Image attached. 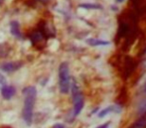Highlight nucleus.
<instances>
[{
    "instance_id": "nucleus-17",
    "label": "nucleus",
    "mask_w": 146,
    "mask_h": 128,
    "mask_svg": "<svg viewBox=\"0 0 146 128\" xmlns=\"http://www.w3.org/2000/svg\"><path fill=\"white\" fill-rule=\"evenodd\" d=\"M141 92H142L143 94H146V82H144V84L142 86V88H141Z\"/></svg>"
},
{
    "instance_id": "nucleus-18",
    "label": "nucleus",
    "mask_w": 146,
    "mask_h": 128,
    "mask_svg": "<svg viewBox=\"0 0 146 128\" xmlns=\"http://www.w3.org/2000/svg\"><path fill=\"white\" fill-rule=\"evenodd\" d=\"M5 82V78H4V77H2L1 75H0V84H4Z\"/></svg>"
},
{
    "instance_id": "nucleus-20",
    "label": "nucleus",
    "mask_w": 146,
    "mask_h": 128,
    "mask_svg": "<svg viewBox=\"0 0 146 128\" xmlns=\"http://www.w3.org/2000/svg\"><path fill=\"white\" fill-rule=\"evenodd\" d=\"M38 1H40V2H42V3H48L49 1H50V0H38Z\"/></svg>"
},
{
    "instance_id": "nucleus-6",
    "label": "nucleus",
    "mask_w": 146,
    "mask_h": 128,
    "mask_svg": "<svg viewBox=\"0 0 146 128\" xmlns=\"http://www.w3.org/2000/svg\"><path fill=\"white\" fill-rule=\"evenodd\" d=\"M23 66L22 62H10V63H5L1 66V69L6 73H13V72L19 70Z\"/></svg>"
},
{
    "instance_id": "nucleus-16",
    "label": "nucleus",
    "mask_w": 146,
    "mask_h": 128,
    "mask_svg": "<svg viewBox=\"0 0 146 128\" xmlns=\"http://www.w3.org/2000/svg\"><path fill=\"white\" fill-rule=\"evenodd\" d=\"M110 124V122H106V123H104V124H102V125H100V126H98V128H108Z\"/></svg>"
},
{
    "instance_id": "nucleus-8",
    "label": "nucleus",
    "mask_w": 146,
    "mask_h": 128,
    "mask_svg": "<svg viewBox=\"0 0 146 128\" xmlns=\"http://www.w3.org/2000/svg\"><path fill=\"white\" fill-rule=\"evenodd\" d=\"M10 31H11V34L13 35L16 38H22L21 31H20V25L17 21H12L10 23Z\"/></svg>"
},
{
    "instance_id": "nucleus-2",
    "label": "nucleus",
    "mask_w": 146,
    "mask_h": 128,
    "mask_svg": "<svg viewBox=\"0 0 146 128\" xmlns=\"http://www.w3.org/2000/svg\"><path fill=\"white\" fill-rule=\"evenodd\" d=\"M59 86L62 94H68L71 86L70 69L67 63H62L59 67Z\"/></svg>"
},
{
    "instance_id": "nucleus-19",
    "label": "nucleus",
    "mask_w": 146,
    "mask_h": 128,
    "mask_svg": "<svg viewBox=\"0 0 146 128\" xmlns=\"http://www.w3.org/2000/svg\"><path fill=\"white\" fill-rule=\"evenodd\" d=\"M54 128H65V127H64V125H62V124H56L54 126Z\"/></svg>"
},
{
    "instance_id": "nucleus-12",
    "label": "nucleus",
    "mask_w": 146,
    "mask_h": 128,
    "mask_svg": "<svg viewBox=\"0 0 146 128\" xmlns=\"http://www.w3.org/2000/svg\"><path fill=\"white\" fill-rule=\"evenodd\" d=\"M80 7L85 8V9H90V10H100L102 9V6L100 4L96 3H84V4H80Z\"/></svg>"
},
{
    "instance_id": "nucleus-3",
    "label": "nucleus",
    "mask_w": 146,
    "mask_h": 128,
    "mask_svg": "<svg viewBox=\"0 0 146 128\" xmlns=\"http://www.w3.org/2000/svg\"><path fill=\"white\" fill-rule=\"evenodd\" d=\"M72 92H73V100H74V116H78L81 113L82 109L85 104V100H84V96L79 90V86L76 84V82L73 84L72 86Z\"/></svg>"
},
{
    "instance_id": "nucleus-5",
    "label": "nucleus",
    "mask_w": 146,
    "mask_h": 128,
    "mask_svg": "<svg viewBox=\"0 0 146 128\" xmlns=\"http://www.w3.org/2000/svg\"><path fill=\"white\" fill-rule=\"evenodd\" d=\"M30 41L35 48H37L38 50H42V49L46 46L47 38L40 30H36L31 33Z\"/></svg>"
},
{
    "instance_id": "nucleus-21",
    "label": "nucleus",
    "mask_w": 146,
    "mask_h": 128,
    "mask_svg": "<svg viewBox=\"0 0 146 128\" xmlns=\"http://www.w3.org/2000/svg\"><path fill=\"white\" fill-rule=\"evenodd\" d=\"M116 1H117V2H122L123 0H116Z\"/></svg>"
},
{
    "instance_id": "nucleus-13",
    "label": "nucleus",
    "mask_w": 146,
    "mask_h": 128,
    "mask_svg": "<svg viewBox=\"0 0 146 128\" xmlns=\"http://www.w3.org/2000/svg\"><path fill=\"white\" fill-rule=\"evenodd\" d=\"M127 99V92H126V90L125 88H122V90L120 92L119 94V96L117 98V103H118V106H121L125 103Z\"/></svg>"
},
{
    "instance_id": "nucleus-11",
    "label": "nucleus",
    "mask_w": 146,
    "mask_h": 128,
    "mask_svg": "<svg viewBox=\"0 0 146 128\" xmlns=\"http://www.w3.org/2000/svg\"><path fill=\"white\" fill-rule=\"evenodd\" d=\"M129 128H146V113L141 115Z\"/></svg>"
},
{
    "instance_id": "nucleus-4",
    "label": "nucleus",
    "mask_w": 146,
    "mask_h": 128,
    "mask_svg": "<svg viewBox=\"0 0 146 128\" xmlns=\"http://www.w3.org/2000/svg\"><path fill=\"white\" fill-rule=\"evenodd\" d=\"M122 66H121V74H122L123 78H128L135 72L137 68V62L134 58L130 57V56H124L123 60L121 62Z\"/></svg>"
},
{
    "instance_id": "nucleus-9",
    "label": "nucleus",
    "mask_w": 146,
    "mask_h": 128,
    "mask_svg": "<svg viewBox=\"0 0 146 128\" xmlns=\"http://www.w3.org/2000/svg\"><path fill=\"white\" fill-rule=\"evenodd\" d=\"M121 107L118 106V105H112V106H108L106 108L102 109V111H100L98 113V117H104L106 115H108V113L110 112H120Z\"/></svg>"
},
{
    "instance_id": "nucleus-14",
    "label": "nucleus",
    "mask_w": 146,
    "mask_h": 128,
    "mask_svg": "<svg viewBox=\"0 0 146 128\" xmlns=\"http://www.w3.org/2000/svg\"><path fill=\"white\" fill-rule=\"evenodd\" d=\"M9 52H10V47L7 44H5V43L0 44V58L7 57Z\"/></svg>"
},
{
    "instance_id": "nucleus-7",
    "label": "nucleus",
    "mask_w": 146,
    "mask_h": 128,
    "mask_svg": "<svg viewBox=\"0 0 146 128\" xmlns=\"http://www.w3.org/2000/svg\"><path fill=\"white\" fill-rule=\"evenodd\" d=\"M16 92V90L12 86H4L1 90V94L4 99H11Z\"/></svg>"
},
{
    "instance_id": "nucleus-15",
    "label": "nucleus",
    "mask_w": 146,
    "mask_h": 128,
    "mask_svg": "<svg viewBox=\"0 0 146 128\" xmlns=\"http://www.w3.org/2000/svg\"><path fill=\"white\" fill-rule=\"evenodd\" d=\"M137 112L138 114L142 115L146 113V99H144L143 101H141L138 105V108H137Z\"/></svg>"
},
{
    "instance_id": "nucleus-10",
    "label": "nucleus",
    "mask_w": 146,
    "mask_h": 128,
    "mask_svg": "<svg viewBox=\"0 0 146 128\" xmlns=\"http://www.w3.org/2000/svg\"><path fill=\"white\" fill-rule=\"evenodd\" d=\"M87 43L90 46L96 47V46H106V45H110L108 41L100 40V39H96V38H90L87 40Z\"/></svg>"
},
{
    "instance_id": "nucleus-1",
    "label": "nucleus",
    "mask_w": 146,
    "mask_h": 128,
    "mask_svg": "<svg viewBox=\"0 0 146 128\" xmlns=\"http://www.w3.org/2000/svg\"><path fill=\"white\" fill-rule=\"evenodd\" d=\"M22 92L25 96L23 107V118L28 125H31L33 118V107H34L35 100H36L37 90L34 86H27V88H23Z\"/></svg>"
}]
</instances>
